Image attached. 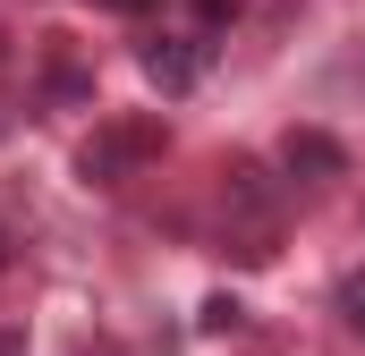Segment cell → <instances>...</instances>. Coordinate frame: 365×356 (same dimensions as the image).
Listing matches in <instances>:
<instances>
[{
	"instance_id": "cell-6",
	"label": "cell",
	"mask_w": 365,
	"mask_h": 356,
	"mask_svg": "<svg viewBox=\"0 0 365 356\" xmlns=\"http://www.w3.org/2000/svg\"><path fill=\"white\" fill-rule=\"evenodd\" d=\"M195 17H204V43H212V26H230V17H238V0H195Z\"/></svg>"
},
{
	"instance_id": "cell-4",
	"label": "cell",
	"mask_w": 365,
	"mask_h": 356,
	"mask_svg": "<svg viewBox=\"0 0 365 356\" xmlns=\"http://www.w3.org/2000/svg\"><path fill=\"white\" fill-rule=\"evenodd\" d=\"M331 305H340V323L365 340V271H349V280H340V297H331Z\"/></svg>"
},
{
	"instance_id": "cell-1",
	"label": "cell",
	"mask_w": 365,
	"mask_h": 356,
	"mask_svg": "<svg viewBox=\"0 0 365 356\" xmlns=\"http://www.w3.org/2000/svg\"><path fill=\"white\" fill-rule=\"evenodd\" d=\"M162 145H170V127L153 110H110V119H93V136L77 145V178L86 187H128L136 170L162 162Z\"/></svg>"
},
{
	"instance_id": "cell-9",
	"label": "cell",
	"mask_w": 365,
	"mask_h": 356,
	"mask_svg": "<svg viewBox=\"0 0 365 356\" xmlns=\"http://www.w3.org/2000/svg\"><path fill=\"white\" fill-rule=\"evenodd\" d=\"M9 246H17V238H9V221H0V271H9Z\"/></svg>"
},
{
	"instance_id": "cell-2",
	"label": "cell",
	"mask_w": 365,
	"mask_h": 356,
	"mask_svg": "<svg viewBox=\"0 0 365 356\" xmlns=\"http://www.w3.org/2000/svg\"><path fill=\"white\" fill-rule=\"evenodd\" d=\"M204 60H212L204 34H153V43H145V77H153L162 93H187L195 77H204Z\"/></svg>"
},
{
	"instance_id": "cell-3",
	"label": "cell",
	"mask_w": 365,
	"mask_h": 356,
	"mask_svg": "<svg viewBox=\"0 0 365 356\" xmlns=\"http://www.w3.org/2000/svg\"><path fill=\"white\" fill-rule=\"evenodd\" d=\"M280 162L297 178H349V153L323 136V127H289V145H280Z\"/></svg>"
},
{
	"instance_id": "cell-8",
	"label": "cell",
	"mask_w": 365,
	"mask_h": 356,
	"mask_svg": "<svg viewBox=\"0 0 365 356\" xmlns=\"http://www.w3.org/2000/svg\"><path fill=\"white\" fill-rule=\"evenodd\" d=\"M0 356H26V331H0Z\"/></svg>"
},
{
	"instance_id": "cell-7",
	"label": "cell",
	"mask_w": 365,
	"mask_h": 356,
	"mask_svg": "<svg viewBox=\"0 0 365 356\" xmlns=\"http://www.w3.org/2000/svg\"><path fill=\"white\" fill-rule=\"evenodd\" d=\"M102 9H119V17H145V9H153V0H102Z\"/></svg>"
},
{
	"instance_id": "cell-5",
	"label": "cell",
	"mask_w": 365,
	"mask_h": 356,
	"mask_svg": "<svg viewBox=\"0 0 365 356\" xmlns=\"http://www.w3.org/2000/svg\"><path fill=\"white\" fill-rule=\"evenodd\" d=\"M238 323V297H204V331H230Z\"/></svg>"
}]
</instances>
